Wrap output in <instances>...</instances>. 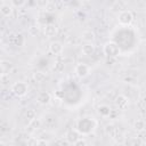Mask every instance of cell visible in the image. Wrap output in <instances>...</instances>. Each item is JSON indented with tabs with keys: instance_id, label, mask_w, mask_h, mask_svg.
Returning <instances> with one entry per match:
<instances>
[{
	"instance_id": "obj_29",
	"label": "cell",
	"mask_w": 146,
	"mask_h": 146,
	"mask_svg": "<svg viewBox=\"0 0 146 146\" xmlns=\"http://www.w3.org/2000/svg\"><path fill=\"white\" fill-rule=\"evenodd\" d=\"M145 129H146V122H145Z\"/></svg>"
},
{
	"instance_id": "obj_21",
	"label": "cell",
	"mask_w": 146,
	"mask_h": 146,
	"mask_svg": "<svg viewBox=\"0 0 146 146\" xmlns=\"http://www.w3.org/2000/svg\"><path fill=\"white\" fill-rule=\"evenodd\" d=\"M41 124H42V120L36 117V119H34L33 121L29 122V128H32L33 130H35V129H39V128L41 127Z\"/></svg>"
},
{
	"instance_id": "obj_17",
	"label": "cell",
	"mask_w": 146,
	"mask_h": 146,
	"mask_svg": "<svg viewBox=\"0 0 146 146\" xmlns=\"http://www.w3.org/2000/svg\"><path fill=\"white\" fill-rule=\"evenodd\" d=\"M132 128L137 131V132H141L144 129H145V121L141 120V119H137L133 121V124H132Z\"/></svg>"
},
{
	"instance_id": "obj_15",
	"label": "cell",
	"mask_w": 146,
	"mask_h": 146,
	"mask_svg": "<svg viewBox=\"0 0 146 146\" xmlns=\"http://www.w3.org/2000/svg\"><path fill=\"white\" fill-rule=\"evenodd\" d=\"M97 112H98V114H99L102 117H108V116L111 115V113H112V110H111V107H110L108 105L103 104V105L98 106Z\"/></svg>"
},
{
	"instance_id": "obj_12",
	"label": "cell",
	"mask_w": 146,
	"mask_h": 146,
	"mask_svg": "<svg viewBox=\"0 0 146 146\" xmlns=\"http://www.w3.org/2000/svg\"><path fill=\"white\" fill-rule=\"evenodd\" d=\"M36 102L40 105H48L51 102V95L48 91H41L36 97Z\"/></svg>"
},
{
	"instance_id": "obj_14",
	"label": "cell",
	"mask_w": 146,
	"mask_h": 146,
	"mask_svg": "<svg viewBox=\"0 0 146 146\" xmlns=\"http://www.w3.org/2000/svg\"><path fill=\"white\" fill-rule=\"evenodd\" d=\"M81 38L82 40L86 42V43H94L95 39H96V35L92 31L90 30H87V31H83L82 34H81Z\"/></svg>"
},
{
	"instance_id": "obj_23",
	"label": "cell",
	"mask_w": 146,
	"mask_h": 146,
	"mask_svg": "<svg viewBox=\"0 0 146 146\" xmlns=\"http://www.w3.org/2000/svg\"><path fill=\"white\" fill-rule=\"evenodd\" d=\"M10 3H11V6H13L14 8L21 9L22 7H24V6L26 5V1H25V0H11Z\"/></svg>"
},
{
	"instance_id": "obj_20",
	"label": "cell",
	"mask_w": 146,
	"mask_h": 146,
	"mask_svg": "<svg viewBox=\"0 0 146 146\" xmlns=\"http://www.w3.org/2000/svg\"><path fill=\"white\" fill-rule=\"evenodd\" d=\"M0 65H1V73H7V72L11 71V68H13L11 63L8 60H1Z\"/></svg>"
},
{
	"instance_id": "obj_6",
	"label": "cell",
	"mask_w": 146,
	"mask_h": 146,
	"mask_svg": "<svg viewBox=\"0 0 146 146\" xmlns=\"http://www.w3.org/2000/svg\"><path fill=\"white\" fill-rule=\"evenodd\" d=\"M111 138H112L116 144H119V145H122V144H124V141H125V136H124V133H123L120 129L114 128V127H112V129H111Z\"/></svg>"
},
{
	"instance_id": "obj_16",
	"label": "cell",
	"mask_w": 146,
	"mask_h": 146,
	"mask_svg": "<svg viewBox=\"0 0 146 146\" xmlns=\"http://www.w3.org/2000/svg\"><path fill=\"white\" fill-rule=\"evenodd\" d=\"M95 50H96V48H95V44L94 43H84L82 46V48H81V52L83 55H86V56L94 55L95 54Z\"/></svg>"
},
{
	"instance_id": "obj_3",
	"label": "cell",
	"mask_w": 146,
	"mask_h": 146,
	"mask_svg": "<svg viewBox=\"0 0 146 146\" xmlns=\"http://www.w3.org/2000/svg\"><path fill=\"white\" fill-rule=\"evenodd\" d=\"M10 90H11V92L15 96H17V97H24L27 94V91H29V87H27V84L25 82L17 81V82H14L11 84Z\"/></svg>"
},
{
	"instance_id": "obj_19",
	"label": "cell",
	"mask_w": 146,
	"mask_h": 146,
	"mask_svg": "<svg viewBox=\"0 0 146 146\" xmlns=\"http://www.w3.org/2000/svg\"><path fill=\"white\" fill-rule=\"evenodd\" d=\"M25 119H26L29 122L33 121L34 119H36V112H35L33 108H27L26 112H25Z\"/></svg>"
},
{
	"instance_id": "obj_27",
	"label": "cell",
	"mask_w": 146,
	"mask_h": 146,
	"mask_svg": "<svg viewBox=\"0 0 146 146\" xmlns=\"http://www.w3.org/2000/svg\"><path fill=\"white\" fill-rule=\"evenodd\" d=\"M133 144H135V146H136V144H141V141H140L139 139H133Z\"/></svg>"
},
{
	"instance_id": "obj_10",
	"label": "cell",
	"mask_w": 146,
	"mask_h": 146,
	"mask_svg": "<svg viewBox=\"0 0 146 146\" xmlns=\"http://www.w3.org/2000/svg\"><path fill=\"white\" fill-rule=\"evenodd\" d=\"M63 50H64V47H63V44L59 41H52V42L49 43V51H50V54H52L55 56H58V55H60L63 52Z\"/></svg>"
},
{
	"instance_id": "obj_28",
	"label": "cell",
	"mask_w": 146,
	"mask_h": 146,
	"mask_svg": "<svg viewBox=\"0 0 146 146\" xmlns=\"http://www.w3.org/2000/svg\"><path fill=\"white\" fill-rule=\"evenodd\" d=\"M0 145H1V146H6V144H5L3 141H1V143H0Z\"/></svg>"
},
{
	"instance_id": "obj_9",
	"label": "cell",
	"mask_w": 146,
	"mask_h": 146,
	"mask_svg": "<svg viewBox=\"0 0 146 146\" xmlns=\"http://www.w3.org/2000/svg\"><path fill=\"white\" fill-rule=\"evenodd\" d=\"M42 123L48 128H55L58 124V117L55 114L48 113L46 114V119L42 120Z\"/></svg>"
},
{
	"instance_id": "obj_26",
	"label": "cell",
	"mask_w": 146,
	"mask_h": 146,
	"mask_svg": "<svg viewBox=\"0 0 146 146\" xmlns=\"http://www.w3.org/2000/svg\"><path fill=\"white\" fill-rule=\"evenodd\" d=\"M74 146H88V144H87V141H86L84 139L80 138L76 143H74Z\"/></svg>"
},
{
	"instance_id": "obj_4",
	"label": "cell",
	"mask_w": 146,
	"mask_h": 146,
	"mask_svg": "<svg viewBox=\"0 0 146 146\" xmlns=\"http://www.w3.org/2000/svg\"><path fill=\"white\" fill-rule=\"evenodd\" d=\"M117 22L122 26H129L133 22V14L131 10L124 9L117 14Z\"/></svg>"
},
{
	"instance_id": "obj_30",
	"label": "cell",
	"mask_w": 146,
	"mask_h": 146,
	"mask_svg": "<svg viewBox=\"0 0 146 146\" xmlns=\"http://www.w3.org/2000/svg\"><path fill=\"white\" fill-rule=\"evenodd\" d=\"M145 46H146V40H145Z\"/></svg>"
},
{
	"instance_id": "obj_25",
	"label": "cell",
	"mask_w": 146,
	"mask_h": 146,
	"mask_svg": "<svg viewBox=\"0 0 146 146\" xmlns=\"http://www.w3.org/2000/svg\"><path fill=\"white\" fill-rule=\"evenodd\" d=\"M52 70H54L55 72H62V71L64 70V64H62V63H56V64L54 65Z\"/></svg>"
},
{
	"instance_id": "obj_8",
	"label": "cell",
	"mask_w": 146,
	"mask_h": 146,
	"mask_svg": "<svg viewBox=\"0 0 146 146\" xmlns=\"http://www.w3.org/2000/svg\"><path fill=\"white\" fill-rule=\"evenodd\" d=\"M65 138H66V141H67V143L74 144V143H76V141L81 138V133H80L76 129H70V130L66 132Z\"/></svg>"
},
{
	"instance_id": "obj_24",
	"label": "cell",
	"mask_w": 146,
	"mask_h": 146,
	"mask_svg": "<svg viewBox=\"0 0 146 146\" xmlns=\"http://www.w3.org/2000/svg\"><path fill=\"white\" fill-rule=\"evenodd\" d=\"M0 81L1 83L5 86L9 82V74L8 73H1V76H0Z\"/></svg>"
},
{
	"instance_id": "obj_5",
	"label": "cell",
	"mask_w": 146,
	"mask_h": 146,
	"mask_svg": "<svg viewBox=\"0 0 146 146\" xmlns=\"http://www.w3.org/2000/svg\"><path fill=\"white\" fill-rule=\"evenodd\" d=\"M90 71H91L90 66L87 65V64H84V63H79L74 67V73L80 79H83V78L88 76L90 74Z\"/></svg>"
},
{
	"instance_id": "obj_22",
	"label": "cell",
	"mask_w": 146,
	"mask_h": 146,
	"mask_svg": "<svg viewBox=\"0 0 146 146\" xmlns=\"http://www.w3.org/2000/svg\"><path fill=\"white\" fill-rule=\"evenodd\" d=\"M43 9H44V11H46V13H48V14H52V13H55V11H56L57 6H56V3H55V2H48Z\"/></svg>"
},
{
	"instance_id": "obj_18",
	"label": "cell",
	"mask_w": 146,
	"mask_h": 146,
	"mask_svg": "<svg viewBox=\"0 0 146 146\" xmlns=\"http://www.w3.org/2000/svg\"><path fill=\"white\" fill-rule=\"evenodd\" d=\"M33 79H34L35 82L41 83V82H43L46 80V73L42 72V71H35L33 73Z\"/></svg>"
},
{
	"instance_id": "obj_13",
	"label": "cell",
	"mask_w": 146,
	"mask_h": 146,
	"mask_svg": "<svg viewBox=\"0 0 146 146\" xmlns=\"http://www.w3.org/2000/svg\"><path fill=\"white\" fill-rule=\"evenodd\" d=\"M43 33H44V36L47 38H52L55 35H57L58 33V29L55 24H47L43 29Z\"/></svg>"
},
{
	"instance_id": "obj_2",
	"label": "cell",
	"mask_w": 146,
	"mask_h": 146,
	"mask_svg": "<svg viewBox=\"0 0 146 146\" xmlns=\"http://www.w3.org/2000/svg\"><path fill=\"white\" fill-rule=\"evenodd\" d=\"M104 52L107 57L115 58V57H119L121 55V49H120L119 44L115 43L114 41H108L104 46Z\"/></svg>"
},
{
	"instance_id": "obj_1",
	"label": "cell",
	"mask_w": 146,
	"mask_h": 146,
	"mask_svg": "<svg viewBox=\"0 0 146 146\" xmlns=\"http://www.w3.org/2000/svg\"><path fill=\"white\" fill-rule=\"evenodd\" d=\"M97 123L96 121L94 120V117H90V116H84V117H81L78 123H76V130L81 133V135H87V130L88 129V132L90 133L95 128H96Z\"/></svg>"
},
{
	"instance_id": "obj_11",
	"label": "cell",
	"mask_w": 146,
	"mask_h": 146,
	"mask_svg": "<svg viewBox=\"0 0 146 146\" xmlns=\"http://www.w3.org/2000/svg\"><path fill=\"white\" fill-rule=\"evenodd\" d=\"M13 11H14V7L11 6L10 2H2V3L0 5V13H1V15H2L3 17H9V16H11Z\"/></svg>"
},
{
	"instance_id": "obj_7",
	"label": "cell",
	"mask_w": 146,
	"mask_h": 146,
	"mask_svg": "<svg viewBox=\"0 0 146 146\" xmlns=\"http://www.w3.org/2000/svg\"><path fill=\"white\" fill-rule=\"evenodd\" d=\"M115 104L117 106L119 110L121 111H125L128 107H129V98L124 95H119L116 98H115Z\"/></svg>"
}]
</instances>
